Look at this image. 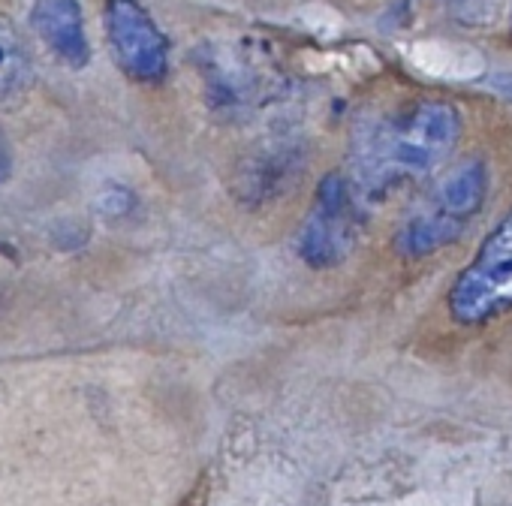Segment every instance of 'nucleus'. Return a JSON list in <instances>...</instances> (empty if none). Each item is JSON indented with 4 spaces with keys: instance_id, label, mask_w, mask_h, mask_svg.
<instances>
[{
    "instance_id": "f03ea898",
    "label": "nucleus",
    "mask_w": 512,
    "mask_h": 506,
    "mask_svg": "<svg viewBox=\"0 0 512 506\" xmlns=\"http://www.w3.org/2000/svg\"><path fill=\"white\" fill-rule=\"evenodd\" d=\"M488 187L491 172L482 157L455 163L401 220L395 232V250L407 260H422L455 244L485 208Z\"/></svg>"
},
{
    "instance_id": "6e6552de",
    "label": "nucleus",
    "mask_w": 512,
    "mask_h": 506,
    "mask_svg": "<svg viewBox=\"0 0 512 506\" xmlns=\"http://www.w3.org/2000/svg\"><path fill=\"white\" fill-rule=\"evenodd\" d=\"M31 88V61L19 31L0 16V106L19 103Z\"/></svg>"
},
{
    "instance_id": "39448f33",
    "label": "nucleus",
    "mask_w": 512,
    "mask_h": 506,
    "mask_svg": "<svg viewBox=\"0 0 512 506\" xmlns=\"http://www.w3.org/2000/svg\"><path fill=\"white\" fill-rule=\"evenodd\" d=\"M103 31L118 70L139 85H157L169 73V40L136 0H106Z\"/></svg>"
},
{
    "instance_id": "9d476101",
    "label": "nucleus",
    "mask_w": 512,
    "mask_h": 506,
    "mask_svg": "<svg viewBox=\"0 0 512 506\" xmlns=\"http://www.w3.org/2000/svg\"><path fill=\"white\" fill-rule=\"evenodd\" d=\"M10 169H13L10 151H7V145H4V142H0V184H4V181L10 178Z\"/></svg>"
},
{
    "instance_id": "7ed1b4c3",
    "label": "nucleus",
    "mask_w": 512,
    "mask_h": 506,
    "mask_svg": "<svg viewBox=\"0 0 512 506\" xmlns=\"http://www.w3.org/2000/svg\"><path fill=\"white\" fill-rule=\"evenodd\" d=\"M362 205L365 202L359 199L347 175L329 172L320 181L311 211L296 238L299 257L311 269H335L356 250L362 226H365Z\"/></svg>"
},
{
    "instance_id": "f8f14e48",
    "label": "nucleus",
    "mask_w": 512,
    "mask_h": 506,
    "mask_svg": "<svg viewBox=\"0 0 512 506\" xmlns=\"http://www.w3.org/2000/svg\"><path fill=\"white\" fill-rule=\"evenodd\" d=\"M446 4H455V0H446Z\"/></svg>"
},
{
    "instance_id": "1a4fd4ad",
    "label": "nucleus",
    "mask_w": 512,
    "mask_h": 506,
    "mask_svg": "<svg viewBox=\"0 0 512 506\" xmlns=\"http://www.w3.org/2000/svg\"><path fill=\"white\" fill-rule=\"evenodd\" d=\"M299 148L296 145H275L266 148L263 154H256V160L250 163L244 175L247 190L260 199H272V193H278V181H290V175H296L299 169Z\"/></svg>"
},
{
    "instance_id": "9b49d317",
    "label": "nucleus",
    "mask_w": 512,
    "mask_h": 506,
    "mask_svg": "<svg viewBox=\"0 0 512 506\" xmlns=\"http://www.w3.org/2000/svg\"><path fill=\"white\" fill-rule=\"evenodd\" d=\"M509 31H512V10H509Z\"/></svg>"
},
{
    "instance_id": "20e7f679",
    "label": "nucleus",
    "mask_w": 512,
    "mask_h": 506,
    "mask_svg": "<svg viewBox=\"0 0 512 506\" xmlns=\"http://www.w3.org/2000/svg\"><path fill=\"white\" fill-rule=\"evenodd\" d=\"M512 308V208L485 235L476 257L449 290V314L464 326H479Z\"/></svg>"
},
{
    "instance_id": "f257e3e1",
    "label": "nucleus",
    "mask_w": 512,
    "mask_h": 506,
    "mask_svg": "<svg viewBox=\"0 0 512 506\" xmlns=\"http://www.w3.org/2000/svg\"><path fill=\"white\" fill-rule=\"evenodd\" d=\"M461 133L464 118L449 100H416L356 130L347 178L362 202H383L443 169Z\"/></svg>"
},
{
    "instance_id": "0eeeda50",
    "label": "nucleus",
    "mask_w": 512,
    "mask_h": 506,
    "mask_svg": "<svg viewBox=\"0 0 512 506\" xmlns=\"http://www.w3.org/2000/svg\"><path fill=\"white\" fill-rule=\"evenodd\" d=\"M205 85H208V97L223 109L229 106L244 109L260 103L256 97L266 88V73L250 58H244V52L217 49L205 58Z\"/></svg>"
},
{
    "instance_id": "423d86ee",
    "label": "nucleus",
    "mask_w": 512,
    "mask_h": 506,
    "mask_svg": "<svg viewBox=\"0 0 512 506\" xmlns=\"http://www.w3.org/2000/svg\"><path fill=\"white\" fill-rule=\"evenodd\" d=\"M31 28L43 40V46L70 70L88 64L91 46L79 0H37L31 10Z\"/></svg>"
}]
</instances>
